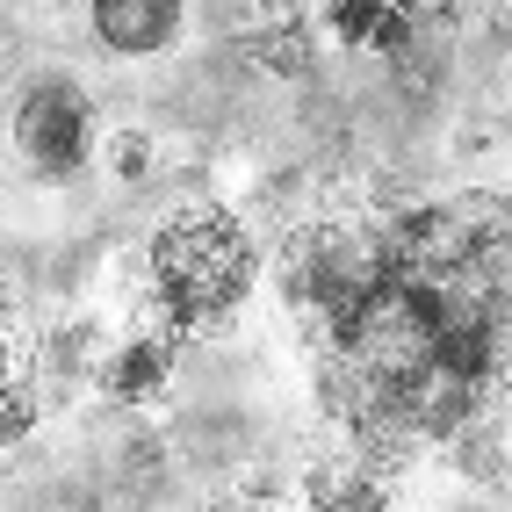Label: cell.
<instances>
[{
  "label": "cell",
  "mask_w": 512,
  "mask_h": 512,
  "mask_svg": "<svg viewBox=\"0 0 512 512\" xmlns=\"http://www.w3.org/2000/svg\"><path fill=\"white\" fill-rule=\"evenodd\" d=\"M253 289V238L224 202L188 195L152 224V296L181 332L224 325Z\"/></svg>",
  "instance_id": "6da1fadb"
},
{
  "label": "cell",
  "mask_w": 512,
  "mask_h": 512,
  "mask_svg": "<svg viewBox=\"0 0 512 512\" xmlns=\"http://www.w3.org/2000/svg\"><path fill=\"white\" fill-rule=\"evenodd\" d=\"M332 339H339V354H347L361 390H404L426 368H440V347H448L440 289L419 282V275H390Z\"/></svg>",
  "instance_id": "7a4b0ae2"
},
{
  "label": "cell",
  "mask_w": 512,
  "mask_h": 512,
  "mask_svg": "<svg viewBox=\"0 0 512 512\" xmlns=\"http://www.w3.org/2000/svg\"><path fill=\"white\" fill-rule=\"evenodd\" d=\"M390 275H397L390 238L368 231V224H311V231L289 246V289H296L303 311L325 318L332 332L347 325Z\"/></svg>",
  "instance_id": "3957f363"
},
{
  "label": "cell",
  "mask_w": 512,
  "mask_h": 512,
  "mask_svg": "<svg viewBox=\"0 0 512 512\" xmlns=\"http://www.w3.org/2000/svg\"><path fill=\"white\" fill-rule=\"evenodd\" d=\"M15 152L37 166V174L65 181L94 159V101L73 80H29L15 101Z\"/></svg>",
  "instance_id": "277c9868"
},
{
  "label": "cell",
  "mask_w": 512,
  "mask_h": 512,
  "mask_svg": "<svg viewBox=\"0 0 512 512\" xmlns=\"http://www.w3.org/2000/svg\"><path fill=\"white\" fill-rule=\"evenodd\" d=\"M181 0H94V37L109 51H130V58H152L181 37Z\"/></svg>",
  "instance_id": "5b68a950"
},
{
  "label": "cell",
  "mask_w": 512,
  "mask_h": 512,
  "mask_svg": "<svg viewBox=\"0 0 512 512\" xmlns=\"http://www.w3.org/2000/svg\"><path fill=\"white\" fill-rule=\"evenodd\" d=\"M166 383H174V347H166V339H130V347L109 361V375H101V390L116 404H130V412L166 397Z\"/></svg>",
  "instance_id": "8992f818"
},
{
  "label": "cell",
  "mask_w": 512,
  "mask_h": 512,
  "mask_svg": "<svg viewBox=\"0 0 512 512\" xmlns=\"http://www.w3.org/2000/svg\"><path fill=\"white\" fill-rule=\"evenodd\" d=\"M37 426V404H29V383L22 375H8V383H0V448H15V440Z\"/></svg>",
  "instance_id": "52a82bcc"
},
{
  "label": "cell",
  "mask_w": 512,
  "mask_h": 512,
  "mask_svg": "<svg viewBox=\"0 0 512 512\" xmlns=\"http://www.w3.org/2000/svg\"><path fill=\"white\" fill-rule=\"evenodd\" d=\"M109 166L123 181H145V166H152V145L138 138V130H123V138H109Z\"/></svg>",
  "instance_id": "ba28073f"
}]
</instances>
